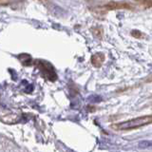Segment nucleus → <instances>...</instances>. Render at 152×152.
Listing matches in <instances>:
<instances>
[{
  "instance_id": "nucleus-1",
  "label": "nucleus",
  "mask_w": 152,
  "mask_h": 152,
  "mask_svg": "<svg viewBox=\"0 0 152 152\" xmlns=\"http://www.w3.org/2000/svg\"><path fill=\"white\" fill-rule=\"evenodd\" d=\"M150 124H152V114L139 116L136 118L129 119V120H127V121L117 123L115 125H112L111 127L118 131H126V130L138 129V128L150 125Z\"/></svg>"
},
{
  "instance_id": "nucleus-2",
  "label": "nucleus",
  "mask_w": 152,
  "mask_h": 152,
  "mask_svg": "<svg viewBox=\"0 0 152 152\" xmlns=\"http://www.w3.org/2000/svg\"><path fill=\"white\" fill-rule=\"evenodd\" d=\"M36 65L43 73L44 76L50 81H55L57 75L54 71L53 66H52L49 62L47 61H36Z\"/></svg>"
},
{
  "instance_id": "nucleus-3",
  "label": "nucleus",
  "mask_w": 152,
  "mask_h": 152,
  "mask_svg": "<svg viewBox=\"0 0 152 152\" xmlns=\"http://www.w3.org/2000/svg\"><path fill=\"white\" fill-rule=\"evenodd\" d=\"M107 10H131L133 9V5L129 2H119V1H110L104 6Z\"/></svg>"
},
{
  "instance_id": "nucleus-4",
  "label": "nucleus",
  "mask_w": 152,
  "mask_h": 152,
  "mask_svg": "<svg viewBox=\"0 0 152 152\" xmlns=\"http://www.w3.org/2000/svg\"><path fill=\"white\" fill-rule=\"evenodd\" d=\"M104 60H106V55L103 52H96V53L92 54L91 58H90V62L95 68H101Z\"/></svg>"
},
{
  "instance_id": "nucleus-5",
  "label": "nucleus",
  "mask_w": 152,
  "mask_h": 152,
  "mask_svg": "<svg viewBox=\"0 0 152 152\" xmlns=\"http://www.w3.org/2000/svg\"><path fill=\"white\" fill-rule=\"evenodd\" d=\"M135 1L146 9L152 7V0H135Z\"/></svg>"
},
{
  "instance_id": "nucleus-6",
  "label": "nucleus",
  "mask_w": 152,
  "mask_h": 152,
  "mask_svg": "<svg viewBox=\"0 0 152 152\" xmlns=\"http://www.w3.org/2000/svg\"><path fill=\"white\" fill-rule=\"evenodd\" d=\"M131 35L135 38H140L142 36V32L140 31H131Z\"/></svg>"
},
{
  "instance_id": "nucleus-7",
  "label": "nucleus",
  "mask_w": 152,
  "mask_h": 152,
  "mask_svg": "<svg viewBox=\"0 0 152 152\" xmlns=\"http://www.w3.org/2000/svg\"><path fill=\"white\" fill-rule=\"evenodd\" d=\"M38 1H43V2H46V1H48V0H38Z\"/></svg>"
}]
</instances>
